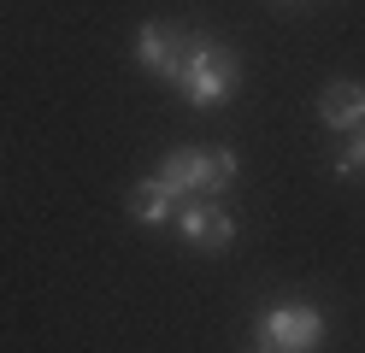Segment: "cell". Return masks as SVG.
Returning a JSON list of instances; mask_svg holds the SVG:
<instances>
[{"label": "cell", "mask_w": 365, "mask_h": 353, "mask_svg": "<svg viewBox=\"0 0 365 353\" xmlns=\"http://www.w3.org/2000/svg\"><path fill=\"white\" fill-rule=\"evenodd\" d=\"M236 171H242L236 148H218V153L182 148V153H171L165 165H159V171H153L148 183H159L171 200H182L189 188H200V195H218V188H230V183H236Z\"/></svg>", "instance_id": "cell-1"}, {"label": "cell", "mask_w": 365, "mask_h": 353, "mask_svg": "<svg viewBox=\"0 0 365 353\" xmlns=\"http://www.w3.org/2000/svg\"><path fill=\"white\" fill-rule=\"evenodd\" d=\"M259 342H265V353H318V342H324V312L301 306V300H277V306L259 312Z\"/></svg>", "instance_id": "cell-2"}, {"label": "cell", "mask_w": 365, "mask_h": 353, "mask_svg": "<svg viewBox=\"0 0 365 353\" xmlns=\"http://www.w3.org/2000/svg\"><path fill=\"white\" fill-rule=\"evenodd\" d=\"M236 77H242V65L224 53V47L195 41L177 88H182V101H189V106H218V101H230V94H236Z\"/></svg>", "instance_id": "cell-3"}, {"label": "cell", "mask_w": 365, "mask_h": 353, "mask_svg": "<svg viewBox=\"0 0 365 353\" xmlns=\"http://www.w3.org/2000/svg\"><path fill=\"white\" fill-rule=\"evenodd\" d=\"M135 59L148 71H159L165 83H182V65H189L182 30H171V24H142V30H135Z\"/></svg>", "instance_id": "cell-4"}, {"label": "cell", "mask_w": 365, "mask_h": 353, "mask_svg": "<svg viewBox=\"0 0 365 353\" xmlns=\"http://www.w3.org/2000/svg\"><path fill=\"white\" fill-rule=\"evenodd\" d=\"M318 118H324V130H359L365 124V88L359 83H330L324 101H318Z\"/></svg>", "instance_id": "cell-5"}, {"label": "cell", "mask_w": 365, "mask_h": 353, "mask_svg": "<svg viewBox=\"0 0 365 353\" xmlns=\"http://www.w3.org/2000/svg\"><path fill=\"white\" fill-rule=\"evenodd\" d=\"M177 230H182V242L207 247V242H212V206H200V200H182V206H177Z\"/></svg>", "instance_id": "cell-6"}, {"label": "cell", "mask_w": 365, "mask_h": 353, "mask_svg": "<svg viewBox=\"0 0 365 353\" xmlns=\"http://www.w3.org/2000/svg\"><path fill=\"white\" fill-rule=\"evenodd\" d=\"M171 206H177V200H171L159 183H142V206H135V218H142V224H165Z\"/></svg>", "instance_id": "cell-7"}, {"label": "cell", "mask_w": 365, "mask_h": 353, "mask_svg": "<svg viewBox=\"0 0 365 353\" xmlns=\"http://www.w3.org/2000/svg\"><path fill=\"white\" fill-rule=\"evenodd\" d=\"M230 242H236V218L224 206H212V242L207 247H230Z\"/></svg>", "instance_id": "cell-8"}, {"label": "cell", "mask_w": 365, "mask_h": 353, "mask_svg": "<svg viewBox=\"0 0 365 353\" xmlns=\"http://www.w3.org/2000/svg\"><path fill=\"white\" fill-rule=\"evenodd\" d=\"M330 171H336V177H354V171H365V135H354V148L341 153V159L330 165Z\"/></svg>", "instance_id": "cell-9"}]
</instances>
